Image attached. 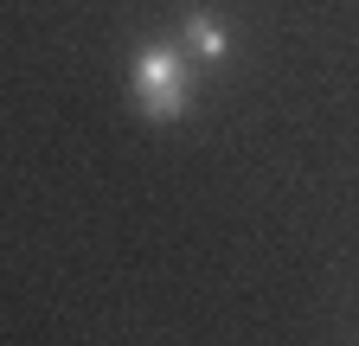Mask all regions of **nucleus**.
I'll use <instances>...</instances> for the list:
<instances>
[{"label": "nucleus", "instance_id": "1", "mask_svg": "<svg viewBox=\"0 0 359 346\" xmlns=\"http://www.w3.org/2000/svg\"><path fill=\"white\" fill-rule=\"evenodd\" d=\"M128 90L148 122H180L193 109V58L187 46H142L128 71Z\"/></svg>", "mask_w": 359, "mask_h": 346}, {"label": "nucleus", "instance_id": "2", "mask_svg": "<svg viewBox=\"0 0 359 346\" xmlns=\"http://www.w3.org/2000/svg\"><path fill=\"white\" fill-rule=\"evenodd\" d=\"M180 46H187V58L193 64H224V52H231V39H224V20L212 13V7H193L187 20H180Z\"/></svg>", "mask_w": 359, "mask_h": 346}]
</instances>
